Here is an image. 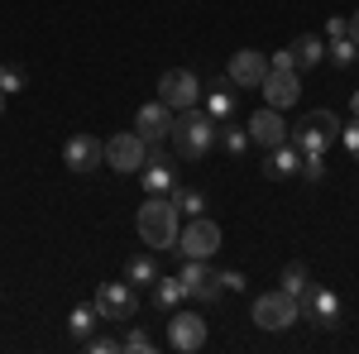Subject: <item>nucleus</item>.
Wrapping results in <instances>:
<instances>
[{"label":"nucleus","mask_w":359,"mask_h":354,"mask_svg":"<svg viewBox=\"0 0 359 354\" xmlns=\"http://www.w3.org/2000/svg\"><path fill=\"white\" fill-rule=\"evenodd\" d=\"M82 345H86V350H91V354H115V350H120V340H115V335H96V330L86 335Z\"/></svg>","instance_id":"obj_30"},{"label":"nucleus","mask_w":359,"mask_h":354,"mask_svg":"<svg viewBox=\"0 0 359 354\" xmlns=\"http://www.w3.org/2000/svg\"><path fill=\"white\" fill-rule=\"evenodd\" d=\"M206 115H211V120H230V115H235V91H230L225 77L211 86V96H206Z\"/></svg>","instance_id":"obj_22"},{"label":"nucleus","mask_w":359,"mask_h":354,"mask_svg":"<svg viewBox=\"0 0 359 354\" xmlns=\"http://www.w3.org/2000/svg\"><path fill=\"white\" fill-rule=\"evenodd\" d=\"M216 130H221V120H211L206 106H187V110H172V154L182 158V163H201L211 149H216Z\"/></svg>","instance_id":"obj_1"},{"label":"nucleus","mask_w":359,"mask_h":354,"mask_svg":"<svg viewBox=\"0 0 359 354\" xmlns=\"http://www.w3.org/2000/svg\"><path fill=\"white\" fill-rule=\"evenodd\" d=\"M221 287H225V292H245V287H249V278H245L240 268H225V273H221Z\"/></svg>","instance_id":"obj_31"},{"label":"nucleus","mask_w":359,"mask_h":354,"mask_svg":"<svg viewBox=\"0 0 359 354\" xmlns=\"http://www.w3.org/2000/svg\"><path fill=\"white\" fill-rule=\"evenodd\" d=\"M154 278H158V254H154V249L125 259V282H130V287H149Z\"/></svg>","instance_id":"obj_18"},{"label":"nucleus","mask_w":359,"mask_h":354,"mask_svg":"<svg viewBox=\"0 0 359 354\" xmlns=\"http://www.w3.org/2000/svg\"><path fill=\"white\" fill-rule=\"evenodd\" d=\"M177 154H168L163 144H149V158L139 168V177H144V191L149 196H168V191L177 187Z\"/></svg>","instance_id":"obj_7"},{"label":"nucleus","mask_w":359,"mask_h":354,"mask_svg":"<svg viewBox=\"0 0 359 354\" xmlns=\"http://www.w3.org/2000/svg\"><path fill=\"white\" fill-rule=\"evenodd\" d=\"M297 172H302L306 182H321V177H326V158H302V168H297Z\"/></svg>","instance_id":"obj_32"},{"label":"nucleus","mask_w":359,"mask_h":354,"mask_svg":"<svg viewBox=\"0 0 359 354\" xmlns=\"http://www.w3.org/2000/svg\"><path fill=\"white\" fill-rule=\"evenodd\" d=\"M297 306H302L306 321H316L321 330H335V326H340V297H335L331 287H316V282H311L302 297H297Z\"/></svg>","instance_id":"obj_13"},{"label":"nucleus","mask_w":359,"mask_h":354,"mask_svg":"<svg viewBox=\"0 0 359 354\" xmlns=\"http://www.w3.org/2000/svg\"><path fill=\"white\" fill-rule=\"evenodd\" d=\"M101 326V316H96V306H91V301H86V306H72V316H67V330H72V340H77V345H82L86 335H91V330Z\"/></svg>","instance_id":"obj_23"},{"label":"nucleus","mask_w":359,"mask_h":354,"mask_svg":"<svg viewBox=\"0 0 359 354\" xmlns=\"http://www.w3.org/2000/svg\"><path fill=\"white\" fill-rule=\"evenodd\" d=\"M340 34H345V15H331L326 20V39H340Z\"/></svg>","instance_id":"obj_33"},{"label":"nucleus","mask_w":359,"mask_h":354,"mask_svg":"<svg viewBox=\"0 0 359 354\" xmlns=\"http://www.w3.org/2000/svg\"><path fill=\"white\" fill-rule=\"evenodd\" d=\"M135 135L144 139V144H163V139L172 135V106H163V101H149V106H139V115H135Z\"/></svg>","instance_id":"obj_15"},{"label":"nucleus","mask_w":359,"mask_h":354,"mask_svg":"<svg viewBox=\"0 0 359 354\" xmlns=\"http://www.w3.org/2000/svg\"><path fill=\"white\" fill-rule=\"evenodd\" d=\"M259 91H264V106H273V110L297 106V96H302V72H292V67H269V77L259 82Z\"/></svg>","instance_id":"obj_10"},{"label":"nucleus","mask_w":359,"mask_h":354,"mask_svg":"<svg viewBox=\"0 0 359 354\" xmlns=\"http://www.w3.org/2000/svg\"><path fill=\"white\" fill-rule=\"evenodd\" d=\"M91 306H96V316H101V321H135L139 287H130L125 278H120V282H101V287H96V297H91Z\"/></svg>","instance_id":"obj_4"},{"label":"nucleus","mask_w":359,"mask_h":354,"mask_svg":"<svg viewBox=\"0 0 359 354\" xmlns=\"http://www.w3.org/2000/svg\"><path fill=\"white\" fill-rule=\"evenodd\" d=\"M350 115H355V120H359V91H355V96H350Z\"/></svg>","instance_id":"obj_35"},{"label":"nucleus","mask_w":359,"mask_h":354,"mask_svg":"<svg viewBox=\"0 0 359 354\" xmlns=\"http://www.w3.org/2000/svg\"><path fill=\"white\" fill-rule=\"evenodd\" d=\"M29 77L25 67H10V62H0V96H15V91H25Z\"/></svg>","instance_id":"obj_28"},{"label":"nucleus","mask_w":359,"mask_h":354,"mask_svg":"<svg viewBox=\"0 0 359 354\" xmlns=\"http://www.w3.org/2000/svg\"><path fill=\"white\" fill-rule=\"evenodd\" d=\"M135 230L154 254H168V249L177 245V230H182V225H177L172 196H149V201L139 206V216H135Z\"/></svg>","instance_id":"obj_2"},{"label":"nucleus","mask_w":359,"mask_h":354,"mask_svg":"<svg viewBox=\"0 0 359 354\" xmlns=\"http://www.w3.org/2000/svg\"><path fill=\"white\" fill-rule=\"evenodd\" d=\"M345 34L355 39V48H359V10H355V15H350V20H345Z\"/></svg>","instance_id":"obj_34"},{"label":"nucleus","mask_w":359,"mask_h":354,"mask_svg":"<svg viewBox=\"0 0 359 354\" xmlns=\"http://www.w3.org/2000/svg\"><path fill=\"white\" fill-rule=\"evenodd\" d=\"M264 77H269V53H259V48H240V53H230V67H225V82H230V86L259 91Z\"/></svg>","instance_id":"obj_11"},{"label":"nucleus","mask_w":359,"mask_h":354,"mask_svg":"<svg viewBox=\"0 0 359 354\" xmlns=\"http://www.w3.org/2000/svg\"><path fill=\"white\" fill-rule=\"evenodd\" d=\"M177 254L182 259H211L216 249H221V225L211 216H192L187 220V230H177Z\"/></svg>","instance_id":"obj_5"},{"label":"nucleus","mask_w":359,"mask_h":354,"mask_svg":"<svg viewBox=\"0 0 359 354\" xmlns=\"http://www.w3.org/2000/svg\"><path fill=\"white\" fill-rule=\"evenodd\" d=\"M62 163L72 168V172H96V168L106 163V139L96 135H72L62 144Z\"/></svg>","instance_id":"obj_14"},{"label":"nucleus","mask_w":359,"mask_h":354,"mask_svg":"<svg viewBox=\"0 0 359 354\" xmlns=\"http://www.w3.org/2000/svg\"><path fill=\"white\" fill-rule=\"evenodd\" d=\"M254 326L259 330H287L302 321V306H297V297L292 292H283V287H273V292H264V297H254Z\"/></svg>","instance_id":"obj_3"},{"label":"nucleus","mask_w":359,"mask_h":354,"mask_svg":"<svg viewBox=\"0 0 359 354\" xmlns=\"http://www.w3.org/2000/svg\"><path fill=\"white\" fill-rule=\"evenodd\" d=\"M120 350H125V354H154V350H158V340H154L144 326H135L125 340H120Z\"/></svg>","instance_id":"obj_27"},{"label":"nucleus","mask_w":359,"mask_h":354,"mask_svg":"<svg viewBox=\"0 0 359 354\" xmlns=\"http://www.w3.org/2000/svg\"><path fill=\"white\" fill-rule=\"evenodd\" d=\"M326 57H331L335 67H355V62H359L355 39H350V34H340V39H331V43H326Z\"/></svg>","instance_id":"obj_26"},{"label":"nucleus","mask_w":359,"mask_h":354,"mask_svg":"<svg viewBox=\"0 0 359 354\" xmlns=\"http://www.w3.org/2000/svg\"><path fill=\"white\" fill-rule=\"evenodd\" d=\"M297 168H302V154L292 149V139H287V144H278V149H269V158H264V172H269L273 182L297 177Z\"/></svg>","instance_id":"obj_17"},{"label":"nucleus","mask_w":359,"mask_h":354,"mask_svg":"<svg viewBox=\"0 0 359 354\" xmlns=\"http://www.w3.org/2000/svg\"><path fill=\"white\" fill-rule=\"evenodd\" d=\"M278 282H283V292H292V297H302L306 287H311V273H306V264H302V259H292L287 268L278 273Z\"/></svg>","instance_id":"obj_25"},{"label":"nucleus","mask_w":359,"mask_h":354,"mask_svg":"<svg viewBox=\"0 0 359 354\" xmlns=\"http://www.w3.org/2000/svg\"><path fill=\"white\" fill-rule=\"evenodd\" d=\"M245 130H249V144H259V149L269 154V149H278V144H287V130H292V125L283 120V110L259 106L254 115H249V125H245Z\"/></svg>","instance_id":"obj_9"},{"label":"nucleus","mask_w":359,"mask_h":354,"mask_svg":"<svg viewBox=\"0 0 359 354\" xmlns=\"http://www.w3.org/2000/svg\"><path fill=\"white\" fill-rule=\"evenodd\" d=\"M340 144H345V154L359 163V120L350 115V125H340Z\"/></svg>","instance_id":"obj_29"},{"label":"nucleus","mask_w":359,"mask_h":354,"mask_svg":"<svg viewBox=\"0 0 359 354\" xmlns=\"http://www.w3.org/2000/svg\"><path fill=\"white\" fill-rule=\"evenodd\" d=\"M216 144H221L230 158H245V154H249V130H235V125H225V120H221V130H216Z\"/></svg>","instance_id":"obj_24"},{"label":"nucleus","mask_w":359,"mask_h":354,"mask_svg":"<svg viewBox=\"0 0 359 354\" xmlns=\"http://www.w3.org/2000/svg\"><path fill=\"white\" fill-rule=\"evenodd\" d=\"M149 292H154V306H158V311H177V306L187 301V287H182V278H163V273L149 282Z\"/></svg>","instance_id":"obj_19"},{"label":"nucleus","mask_w":359,"mask_h":354,"mask_svg":"<svg viewBox=\"0 0 359 354\" xmlns=\"http://www.w3.org/2000/svg\"><path fill=\"white\" fill-rule=\"evenodd\" d=\"M158 101L172 110H187V106H201V77L192 67H168L158 77Z\"/></svg>","instance_id":"obj_6"},{"label":"nucleus","mask_w":359,"mask_h":354,"mask_svg":"<svg viewBox=\"0 0 359 354\" xmlns=\"http://www.w3.org/2000/svg\"><path fill=\"white\" fill-rule=\"evenodd\" d=\"M168 345L177 354H196L201 345H206V321L196 316V311H168Z\"/></svg>","instance_id":"obj_8"},{"label":"nucleus","mask_w":359,"mask_h":354,"mask_svg":"<svg viewBox=\"0 0 359 354\" xmlns=\"http://www.w3.org/2000/svg\"><path fill=\"white\" fill-rule=\"evenodd\" d=\"M287 57H292V72H311L316 62H326V39L302 34V39H292V43H287Z\"/></svg>","instance_id":"obj_16"},{"label":"nucleus","mask_w":359,"mask_h":354,"mask_svg":"<svg viewBox=\"0 0 359 354\" xmlns=\"http://www.w3.org/2000/svg\"><path fill=\"white\" fill-rule=\"evenodd\" d=\"M302 130H311V135H321V139H340V115L335 110H306L302 115Z\"/></svg>","instance_id":"obj_21"},{"label":"nucleus","mask_w":359,"mask_h":354,"mask_svg":"<svg viewBox=\"0 0 359 354\" xmlns=\"http://www.w3.org/2000/svg\"><path fill=\"white\" fill-rule=\"evenodd\" d=\"M144 158H149V144H144L135 130L106 139V163H111L115 172H139V168H144Z\"/></svg>","instance_id":"obj_12"},{"label":"nucleus","mask_w":359,"mask_h":354,"mask_svg":"<svg viewBox=\"0 0 359 354\" xmlns=\"http://www.w3.org/2000/svg\"><path fill=\"white\" fill-rule=\"evenodd\" d=\"M0 115H5V96H0Z\"/></svg>","instance_id":"obj_36"},{"label":"nucleus","mask_w":359,"mask_h":354,"mask_svg":"<svg viewBox=\"0 0 359 354\" xmlns=\"http://www.w3.org/2000/svg\"><path fill=\"white\" fill-rule=\"evenodd\" d=\"M168 196H172V206H177V216H206V191H196V187H182V182H177V187L168 191Z\"/></svg>","instance_id":"obj_20"}]
</instances>
